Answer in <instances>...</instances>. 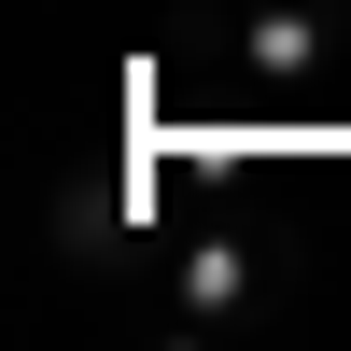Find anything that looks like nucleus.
Returning a JSON list of instances; mask_svg holds the SVG:
<instances>
[{"label": "nucleus", "mask_w": 351, "mask_h": 351, "mask_svg": "<svg viewBox=\"0 0 351 351\" xmlns=\"http://www.w3.org/2000/svg\"><path fill=\"white\" fill-rule=\"evenodd\" d=\"M253 281H267V253H253L239 225H211V239H183V267H169V309H183V324H239Z\"/></svg>", "instance_id": "nucleus-1"}]
</instances>
